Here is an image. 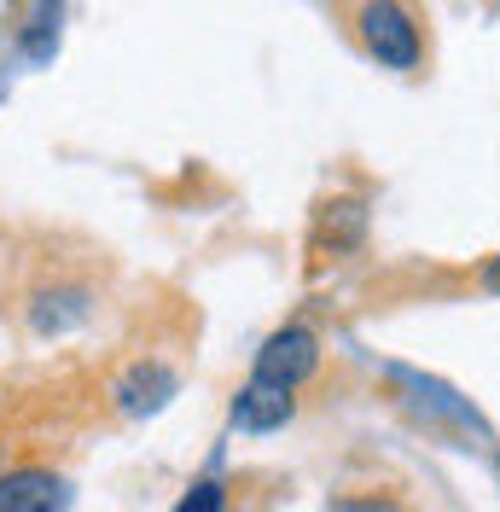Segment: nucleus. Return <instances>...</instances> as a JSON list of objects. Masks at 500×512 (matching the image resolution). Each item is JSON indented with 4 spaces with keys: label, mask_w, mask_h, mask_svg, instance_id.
I'll list each match as a JSON object with an SVG mask.
<instances>
[{
    "label": "nucleus",
    "mask_w": 500,
    "mask_h": 512,
    "mask_svg": "<svg viewBox=\"0 0 500 512\" xmlns=\"http://www.w3.org/2000/svg\"><path fill=\"white\" fill-rule=\"evenodd\" d=\"M489 286H495V291H500V262H495V268H489Z\"/></svg>",
    "instance_id": "obj_9"
},
{
    "label": "nucleus",
    "mask_w": 500,
    "mask_h": 512,
    "mask_svg": "<svg viewBox=\"0 0 500 512\" xmlns=\"http://www.w3.org/2000/svg\"><path fill=\"white\" fill-rule=\"evenodd\" d=\"M233 419L245 425V431H268V425H285L291 419V390H274V384H250L245 396H239V408Z\"/></svg>",
    "instance_id": "obj_5"
},
{
    "label": "nucleus",
    "mask_w": 500,
    "mask_h": 512,
    "mask_svg": "<svg viewBox=\"0 0 500 512\" xmlns=\"http://www.w3.org/2000/svg\"><path fill=\"white\" fill-rule=\"evenodd\" d=\"M314 361H320L314 332H303V326H285V332H274V338L262 344V355H256V384L291 390V384H303L314 373Z\"/></svg>",
    "instance_id": "obj_2"
},
{
    "label": "nucleus",
    "mask_w": 500,
    "mask_h": 512,
    "mask_svg": "<svg viewBox=\"0 0 500 512\" xmlns=\"http://www.w3.org/2000/svg\"><path fill=\"white\" fill-rule=\"evenodd\" d=\"M175 512H221V483H198Z\"/></svg>",
    "instance_id": "obj_7"
},
{
    "label": "nucleus",
    "mask_w": 500,
    "mask_h": 512,
    "mask_svg": "<svg viewBox=\"0 0 500 512\" xmlns=\"http://www.w3.org/2000/svg\"><path fill=\"white\" fill-rule=\"evenodd\" d=\"M169 396H175V373H169V367H157V361H140V367L117 384L123 414H157Z\"/></svg>",
    "instance_id": "obj_4"
},
{
    "label": "nucleus",
    "mask_w": 500,
    "mask_h": 512,
    "mask_svg": "<svg viewBox=\"0 0 500 512\" xmlns=\"http://www.w3.org/2000/svg\"><path fill=\"white\" fill-rule=\"evenodd\" d=\"M64 478L53 472H6L0 478V512H64Z\"/></svg>",
    "instance_id": "obj_3"
},
{
    "label": "nucleus",
    "mask_w": 500,
    "mask_h": 512,
    "mask_svg": "<svg viewBox=\"0 0 500 512\" xmlns=\"http://www.w3.org/2000/svg\"><path fill=\"white\" fill-rule=\"evenodd\" d=\"M332 512H396L390 501H338Z\"/></svg>",
    "instance_id": "obj_8"
},
{
    "label": "nucleus",
    "mask_w": 500,
    "mask_h": 512,
    "mask_svg": "<svg viewBox=\"0 0 500 512\" xmlns=\"http://www.w3.org/2000/svg\"><path fill=\"white\" fill-rule=\"evenodd\" d=\"M53 41H59V0H41L30 18V35H24V53L30 59H53Z\"/></svg>",
    "instance_id": "obj_6"
},
{
    "label": "nucleus",
    "mask_w": 500,
    "mask_h": 512,
    "mask_svg": "<svg viewBox=\"0 0 500 512\" xmlns=\"http://www.w3.org/2000/svg\"><path fill=\"white\" fill-rule=\"evenodd\" d=\"M361 41L390 70H413L419 64V24L407 18V6H396V0H367L361 6Z\"/></svg>",
    "instance_id": "obj_1"
}]
</instances>
